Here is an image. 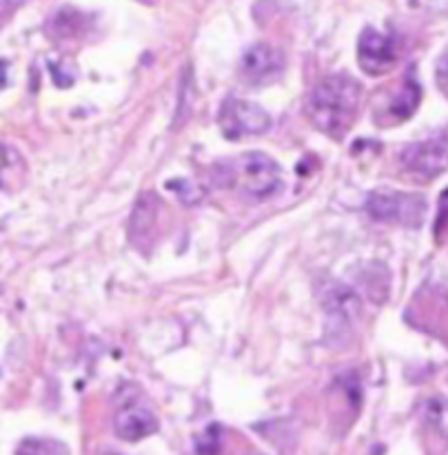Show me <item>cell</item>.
Segmentation results:
<instances>
[{
	"instance_id": "1",
	"label": "cell",
	"mask_w": 448,
	"mask_h": 455,
	"mask_svg": "<svg viewBox=\"0 0 448 455\" xmlns=\"http://www.w3.org/2000/svg\"><path fill=\"white\" fill-rule=\"evenodd\" d=\"M362 105V87L349 74H331L315 83L304 102V114L319 133L342 138L353 127Z\"/></svg>"
},
{
	"instance_id": "2",
	"label": "cell",
	"mask_w": 448,
	"mask_h": 455,
	"mask_svg": "<svg viewBox=\"0 0 448 455\" xmlns=\"http://www.w3.org/2000/svg\"><path fill=\"white\" fill-rule=\"evenodd\" d=\"M213 180L226 189L242 191L248 198L266 200L282 189V167L262 151H247L213 164Z\"/></svg>"
},
{
	"instance_id": "3",
	"label": "cell",
	"mask_w": 448,
	"mask_h": 455,
	"mask_svg": "<svg viewBox=\"0 0 448 455\" xmlns=\"http://www.w3.org/2000/svg\"><path fill=\"white\" fill-rule=\"evenodd\" d=\"M217 124L226 140L235 142L242 138L262 136L271 129L269 111L262 109L260 105L244 98L229 96L222 100L220 111H217Z\"/></svg>"
},
{
	"instance_id": "4",
	"label": "cell",
	"mask_w": 448,
	"mask_h": 455,
	"mask_svg": "<svg viewBox=\"0 0 448 455\" xmlns=\"http://www.w3.org/2000/svg\"><path fill=\"white\" fill-rule=\"evenodd\" d=\"M366 212L380 222H393L404 227H420L426 213V200L415 194H399V191H373L368 196Z\"/></svg>"
},
{
	"instance_id": "5",
	"label": "cell",
	"mask_w": 448,
	"mask_h": 455,
	"mask_svg": "<svg viewBox=\"0 0 448 455\" xmlns=\"http://www.w3.org/2000/svg\"><path fill=\"white\" fill-rule=\"evenodd\" d=\"M284 67L287 60L278 47L269 43H253L240 56L238 74L248 87H264L282 78Z\"/></svg>"
},
{
	"instance_id": "6",
	"label": "cell",
	"mask_w": 448,
	"mask_h": 455,
	"mask_svg": "<svg viewBox=\"0 0 448 455\" xmlns=\"http://www.w3.org/2000/svg\"><path fill=\"white\" fill-rule=\"evenodd\" d=\"M402 58V44L395 36L366 27L358 40V62L364 74L384 76L397 67Z\"/></svg>"
},
{
	"instance_id": "7",
	"label": "cell",
	"mask_w": 448,
	"mask_h": 455,
	"mask_svg": "<svg viewBox=\"0 0 448 455\" xmlns=\"http://www.w3.org/2000/svg\"><path fill=\"white\" fill-rule=\"evenodd\" d=\"M160 213L162 203L155 194H142L138 203L133 204V212L129 216V243L142 253H149L153 244L158 243L160 234Z\"/></svg>"
},
{
	"instance_id": "8",
	"label": "cell",
	"mask_w": 448,
	"mask_h": 455,
	"mask_svg": "<svg viewBox=\"0 0 448 455\" xmlns=\"http://www.w3.org/2000/svg\"><path fill=\"white\" fill-rule=\"evenodd\" d=\"M402 160V167L413 180L428 182L433 178L442 176L448 169V149L442 142H415V145H408L406 149L399 156Z\"/></svg>"
},
{
	"instance_id": "9",
	"label": "cell",
	"mask_w": 448,
	"mask_h": 455,
	"mask_svg": "<svg viewBox=\"0 0 448 455\" xmlns=\"http://www.w3.org/2000/svg\"><path fill=\"white\" fill-rule=\"evenodd\" d=\"M114 431L124 443H138L158 431V418L136 400H122L114 418Z\"/></svg>"
},
{
	"instance_id": "10",
	"label": "cell",
	"mask_w": 448,
	"mask_h": 455,
	"mask_svg": "<svg viewBox=\"0 0 448 455\" xmlns=\"http://www.w3.org/2000/svg\"><path fill=\"white\" fill-rule=\"evenodd\" d=\"M421 102V87L413 78V71H408L406 78L402 80V87L386 100L381 109H375V124L380 127H393V124L404 123L415 114Z\"/></svg>"
},
{
	"instance_id": "11",
	"label": "cell",
	"mask_w": 448,
	"mask_h": 455,
	"mask_svg": "<svg viewBox=\"0 0 448 455\" xmlns=\"http://www.w3.org/2000/svg\"><path fill=\"white\" fill-rule=\"evenodd\" d=\"M322 305L331 323L340 327L342 331L350 329V324L359 314L358 296L342 284H328L326 291H322Z\"/></svg>"
},
{
	"instance_id": "12",
	"label": "cell",
	"mask_w": 448,
	"mask_h": 455,
	"mask_svg": "<svg viewBox=\"0 0 448 455\" xmlns=\"http://www.w3.org/2000/svg\"><path fill=\"white\" fill-rule=\"evenodd\" d=\"M421 427L435 440L448 444V400L428 398L421 404Z\"/></svg>"
},
{
	"instance_id": "13",
	"label": "cell",
	"mask_w": 448,
	"mask_h": 455,
	"mask_svg": "<svg viewBox=\"0 0 448 455\" xmlns=\"http://www.w3.org/2000/svg\"><path fill=\"white\" fill-rule=\"evenodd\" d=\"M16 453H38V455H49V453H69V449L62 443L56 440H44V438H27L25 443L18 444Z\"/></svg>"
},
{
	"instance_id": "14",
	"label": "cell",
	"mask_w": 448,
	"mask_h": 455,
	"mask_svg": "<svg viewBox=\"0 0 448 455\" xmlns=\"http://www.w3.org/2000/svg\"><path fill=\"white\" fill-rule=\"evenodd\" d=\"M22 3H25V0H3V9L4 12H13V9L20 7Z\"/></svg>"
},
{
	"instance_id": "15",
	"label": "cell",
	"mask_w": 448,
	"mask_h": 455,
	"mask_svg": "<svg viewBox=\"0 0 448 455\" xmlns=\"http://www.w3.org/2000/svg\"><path fill=\"white\" fill-rule=\"evenodd\" d=\"M439 74H442V76H448V52L444 53L442 60H439Z\"/></svg>"
},
{
	"instance_id": "16",
	"label": "cell",
	"mask_w": 448,
	"mask_h": 455,
	"mask_svg": "<svg viewBox=\"0 0 448 455\" xmlns=\"http://www.w3.org/2000/svg\"><path fill=\"white\" fill-rule=\"evenodd\" d=\"M145 3H153V0H145Z\"/></svg>"
}]
</instances>
